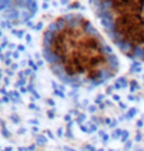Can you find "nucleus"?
I'll return each instance as SVG.
<instances>
[{"label":"nucleus","instance_id":"obj_1","mask_svg":"<svg viewBox=\"0 0 144 151\" xmlns=\"http://www.w3.org/2000/svg\"><path fill=\"white\" fill-rule=\"evenodd\" d=\"M44 54L51 71L72 87H96L116 76L119 59L86 17L68 13L49 24Z\"/></svg>","mask_w":144,"mask_h":151},{"label":"nucleus","instance_id":"obj_2","mask_svg":"<svg viewBox=\"0 0 144 151\" xmlns=\"http://www.w3.org/2000/svg\"><path fill=\"white\" fill-rule=\"evenodd\" d=\"M112 42L130 59L144 62V1L90 4Z\"/></svg>","mask_w":144,"mask_h":151}]
</instances>
